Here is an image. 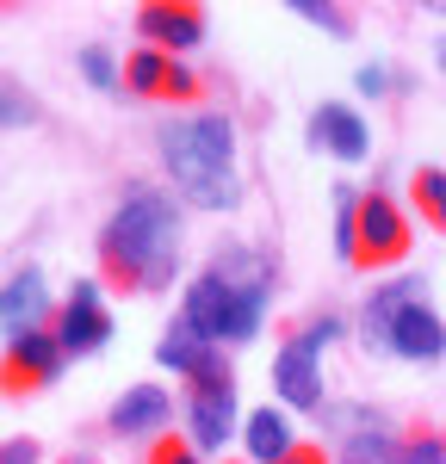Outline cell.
Segmentation results:
<instances>
[{
    "instance_id": "cell-1",
    "label": "cell",
    "mask_w": 446,
    "mask_h": 464,
    "mask_svg": "<svg viewBox=\"0 0 446 464\" xmlns=\"http://www.w3.org/2000/svg\"><path fill=\"white\" fill-rule=\"evenodd\" d=\"M100 266L118 291H161L180 266V217H174V198L155 192V186H137L118 198V211L106 217L100 229Z\"/></svg>"
},
{
    "instance_id": "cell-2",
    "label": "cell",
    "mask_w": 446,
    "mask_h": 464,
    "mask_svg": "<svg viewBox=\"0 0 446 464\" xmlns=\"http://www.w3.org/2000/svg\"><path fill=\"white\" fill-rule=\"evenodd\" d=\"M161 168L174 179L186 205L199 211H236L242 205V186H236V130L223 111H192L174 118L161 130Z\"/></svg>"
},
{
    "instance_id": "cell-3",
    "label": "cell",
    "mask_w": 446,
    "mask_h": 464,
    "mask_svg": "<svg viewBox=\"0 0 446 464\" xmlns=\"http://www.w3.org/2000/svg\"><path fill=\"white\" fill-rule=\"evenodd\" d=\"M229 433H236V378L218 353L199 378H186V440L199 452H223Z\"/></svg>"
},
{
    "instance_id": "cell-4",
    "label": "cell",
    "mask_w": 446,
    "mask_h": 464,
    "mask_svg": "<svg viewBox=\"0 0 446 464\" xmlns=\"http://www.w3.org/2000/svg\"><path fill=\"white\" fill-rule=\"evenodd\" d=\"M63 341L56 328H13L6 334V353H0V396H37L63 378Z\"/></svg>"
},
{
    "instance_id": "cell-5",
    "label": "cell",
    "mask_w": 446,
    "mask_h": 464,
    "mask_svg": "<svg viewBox=\"0 0 446 464\" xmlns=\"http://www.w3.org/2000/svg\"><path fill=\"white\" fill-rule=\"evenodd\" d=\"M409 254V217L384 192H360V223H354V266H397Z\"/></svg>"
},
{
    "instance_id": "cell-6",
    "label": "cell",
    "mask_w": 446,
    "mask_h": 464,
    "mask_svg": "<svg viewBox=\"0 0 446 464\" xmlns=\"http://www.w3.org/2000/svg\"><path fill=\"white\" fill-rule=\"evenodd\" d=\"M56 341H63V353L69 359H87V353H100L112 341V310H106V297H100V285L93 279H74V291L56 304Z\"/></svg>"
},
{
    "instance_id": "cell-7",
    "label": "cell",
    "mask_w": 446,
    "mask_h": 464,
    "mask_svg": "<svg viewBox=\"0 0 446 464\" xmlns=\"http://www.w3.org/2000/svg\"><path fill=\"white\" fill-rule=\"evenodd\" d=\"M137 37H149V50L180 56L192 44H205V6L199 0H149V6H137Z\"/></svg>"
},
{
    "instance_id": "cell-8",
    "label": "cell",
    "mask_w": 446,
    "mask_h": 464,
    "mask_svg": "<svg viewBox=\"0 0 446 464\" xmlns=\"http://www.w3.org/2000/svg\"><path fill=\"white\" fill-rule=\"evenodd\" d=\"M124 87H131V93H143V100H199V74L186 69L180 56L149 50V44L124 56Z\"/></svg>"
},
{
    "instance_id": "cell-9",
    "label": "cell",
    "mask_w": 446,
    "mask_h": 464,
    "mask_svg": "<svg viewBox=\"0 0 446 464\" xmlns=\"http://www.w3.org/2000/svg\"><path fill=\"white\" fill-rule=\"evenodd\" d=\"M180 322L199 334V341H211L223 347V334H229V279H223L218 266H205L180 297Z\"/></svg>"
},
{
    "instance_id": "cell-10",
    "label": "cell",
    "mask_w": 446,
    "mask_h": 464,
    "mask_svg": "<svg viewBox=\"0 0 446 464\" xmlns=\"http://www.w3.org/2000/svg\"><path fill=\"white\" fill-rule=\"evenodd\" d=\"M310 143L354 168V161H366V155H372V130H366V118H360L354 106H334V100H329V106L310 111Z\"/></svg>"
},
{
    "instance_id": "cell-11",
    "label": "cell",
    "mask_w": 446,
    "mask_h": 464,
    "mask_svg": "<svg viewBox=\"0 0 446 464\" xmlns=\"http://www.w3.org/2000/svg\"><path fill=\"white\" fill-rule=\"evenodd\" d=\"M273 391H279L286 409H323V365H316V353L286 341L273 353Z\"/></svg>"
},
{
    "instance_id": "cell-12",
    "label": "cell",
    "mask_w": 446,
    "mask_h": 464,
    "mask_svg": "<svg viewBox=\"0 0 446 464\" xmlns=\"http://www.w3.org/2000/svg\"><path fill=\"white\" fill-rule=\"evenodd\" d=\"M391 353L415 359V365H428V359L446 353V322H441V310H434L428 297H415L403 316H397V328H391Z\"/></svg>"
},
{
    "instance_id": "cell-13",
    "label": "cell",
    "mask_w": 446,
    "mask_h": 464,
    "mask_svg": "<svg viewBox=\"0 0 446 464\" xmlns=\"http://www.w3.org/2000/svg\"><path fill=\"white\" fill-rule=\"evenodd\" d=\"M168 415H174V396L161 391V384H131V391L112 402V433H124V440H143V433H161L168 428Z\"/></svg>"
},
{
    "instance_id": "cell-14",
    "label": "cell",
    "mask_w": 446,
    "mask_h": 464,
    "mask_svg": "<svg viewBox=\"0 0 446 464\" xmlns=\"http://www.w3.org/2000/svg\"><path fill=\"white\" fill-rule=\"evenodd\" d=\"M415 297H422L415 279H391V285L372 291L366 316H360V347H366V353H391V328H397V316H403Z\"/></svg>"
},
{
    "instance_id": "cell-15",
    "label": "cell",
    "mask_w": 446,
    "mask_h": 464,
    "mask_svg": "<svg viewBox=\"0 0 446 464\" xmlns=\"http://www.w3.org/2000/svg\"><path fill=\"white\" fill-rule=\"evenodd\" d=\"M44 310H50V291H44V279H37L32 266H25L19 279L0 285V334H13V328H37Z\"/></svg>"
},
{
    "instance_id": "cell-16",
    "label": "cell",
    "mask_w": 446,
    "mask_h": 464,
    "mask_svg": "<svg viewBox=\"0 0 446 464\" xmlns=\"http://www.w3.org/2000/svg\"><path fill=\"white\" fill-rule=\"evenodd\" d=\"M242 446H248V459H255V464H279L297 440H292V421L267 402V409H255V415L242 421Z\"/></svg>"
},
{
    "instance_id": "cell-17",
    "label": "cell",
    "mask_w": 446,
    "mask_h": 464,
    "mask_svg": "<svg viewBox=\"0 0 446 464\" xmlns=\"http://www.w3.org/2000/svg\"><path fill=\"white\" fill-rule=\"evenodd\" d=\"M211 359H218V347H211V341H199L186 322H174V328L155 341V365H168L174 378H199Z\"/></svg>"
},
{
    "instance_id": "cell-18",
    "label": "cell",
    "mask_w": 446,
    "mask_h": 464,
    "mask_svg": "<svg viewBox=\"0 0 446 464\" xmlns=\"http://www.w3.org/2000/svg\"><path fill=\"white\" fill-rule=\"evenodd\" d=\"M409 198H415V211L428 217L434 229H446V168H415Z\"/></svg>"
},
{
    "instance_id": "cell-19",
    "label": "cell",
    "mask_w": 446,
    "mask_h": 464,
    "mask_svg": "<svg viewBox=\"0 0 446 464\" xmlns=\"http://www.w3.org/2000/svg\"><path fill=\"white\" fill-rule=\"evenodd\" d=\"M397 464H446V433L434 428H415L397 440Z\"/></svg>"
},
{
    "instance_id": "cell-20",
    "label": "cell",
    "mask_w": 446,
    "mask_h": 464,
    "mask_svg": "<svg viewBox=\"0 0 446 464\" xmlns=\"http://www.w3.org/2000/svg\"><path fill=\"white\" fill-rule=\"evenodd\" d=\"M354 223H360V192L334 186V254L341 260H354Z\"/></svg>"
},
{
    "instance_id": "cell-21",
    "label": "cell",
    "mask_w": 446,
    "mask_h": 464,
    "mask_svg": "<svg viewBox=\"0 0 446 464\" xmlns=\"http://www.w3.org/2000/svg\"><path fill=\"white\" fill-rule=\"evenodd\" d=\"M297 19H310V25H323L334 37H354V13L347 6H323V0H297Z\"/></svg>"
},
{
    "instance_id": "cell-22",
    "label": "cell",
    "mask_w": 446,
    "mask_h": 464,
    "mask_svg": "<svg viewBox=\"0 0 446 464\" xmlns=\"http://www.w3.org/2000/svg\"><path fill=\"white\" fill-rule=\"evenodd\" d=\"M81 74H87L93 87H118V81H124V69L112 63V56L100 50V44H87V50H81Z\"/></svg>"
},
{
    "instance_id": "cell-23",
    "label": "cell",
    "mask_w": 446,
    "mask_h": 464,
    "mask_svg": "<svg viewBox=\"0 0 446 464\" xmlns=\"http://www.w3.org/2000/svg\"><path fill=\"white\" fill-rule=\"evenodd\" d=\"M149 464H205V459H199V446H192V440H180V433H161V440L149 446Z\"/></svg>"
},
{
    "instance_id": "cell-24",
    "label": "cell",
    "mask_w": 446,
    "mask_h": 464,
    "mask_svg": "<svg viewBox=\"0 0 446 464\" xmlns=\"http://www.w3.org/2000/svg\"><path fill=\"white\" fill-rule=\"evenodd\" d=\"M292 341H297V347H310V353H323L329 341H341V316H310Z\"/></svg>"
},
{
    "instance_id": "cell-25",
    "label": "cell",
    "mask_w": 446,
    "mask_h": 464,
    "mask_svg": "<svg viewBox=\"0 0 446 464\" xmlns=\"http://www.w3.org/2000/svg\"><path fill=\"white\" fill-rule=\"evenodd\" d=\"M13 124H32V100H19V93L0 87V130H13Z\"/></svg>"
},
{
    "instance_id": "cell-26",
    "label": "cell",
    "mask_w": 446,
    "mask_h": 464,
    "mask_svg": "<svg viewBox=\"0 0 446 464\" xmlns=\"http://www.w3.org/2000/svg\"><path fill=\"white\" fill-rule=\"evenodd\" d=\"M354 87H360V93H366V100H378V93H384V87H391V69H384V63H366V69L354 74Z\"/></svg>"
},
{
    "instance_id": "cell-27",
    "label": "cell",
    "mask_w": 446,
    "mask_h": 464,
    "mask_svg": "<svg viewBox=\"0 0 446 464\" xmlns=\"http://www.w3.org/2000/svg\"><path fill=\"white\" fill-rule=\"evenodd\" d=\"M0 464H37V440H13V446H0Z\"/></svg>"
},
{
    "instance_id": "cell-28",
    "label": "cell",
    "mask_w": 446,
    "mask_h": 464,
    "mask_svg": "<svg viewBox=\"0 0 446 464\" xmlns=\"http://www.w3.org/2000/svg\"><path fill=\"white\" fill-rule=\"evenodd\" d=\"M279 464H329V459H323L316 446H292V452H286V459H279Z\"/></svg>"
},
{
    "instance_id": "cell-29",
    "label": "cell",
    "mask_w": 446,
    "mask_h": 464,
    "mask_svg": "<svg viewBox=\"0 0 446 464\" xmlns=\"http://www.w3.org/2000/svg\"><path fill=\"white\" fill-rule=\"evenodd\" d=\"M69 464H93V459H87V452H81V459H69Z\"/></svg>"
},
{
    "instance_id": "cell-30",
    "label": "cell",
    "mask_w": 446,
    "mask_h": 464,
    "mask_svg": "<svg viewBox=\"0 0 446 464\" xmlns=\"http://www.w3.org/2000/svg\"><path fill=\"white\" fill-rule=\"evenodd\" d=\"M441 63H446V37H441Z\"/></svg>"
}]
</instances>
